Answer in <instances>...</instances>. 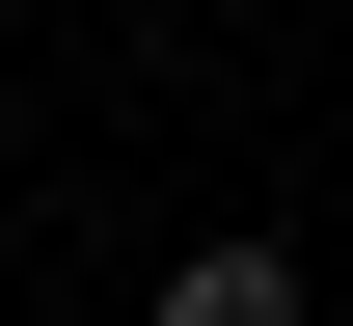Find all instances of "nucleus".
I'll return each instance as SVG.
<instances>
[{
  "mask_svg": "<svg viewBox=\"0 0 353 326\" xmlns=\"http://www.w3.org/2000/svg\"><path fill=\"white\" fill-rule=\"evenodd\" d=\"M163 326H299V245H190V272H163Z\"/></svg>",
  "mask_w": 353,
  "mask_h": 326,
  "instance_id": "nucleus-1",
  "label": "nucleus"
}]
</instances>
